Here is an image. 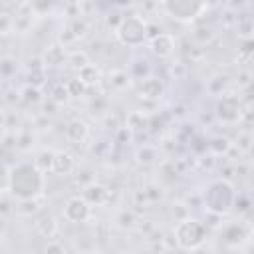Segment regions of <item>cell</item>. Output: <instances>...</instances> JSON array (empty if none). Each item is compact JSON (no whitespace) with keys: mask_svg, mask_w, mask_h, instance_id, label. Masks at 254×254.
<instances>
[{"mask_svg":"<svg viewBox=\"0 0 254 254\" xmlns=\"http://www.w3.org/2000/svg\"><path fill=\"white\" fill-rule=\"evenodd\" d=\"M46 189V173H42L34 163L22 161L4 171V185L2 190L8 192L14 200H36L44 194Z\"/></svg>","mask_w":254,"mask_h":254,"instance_id":"obj_1","label":"cell"},{"mask_svg":"<svg viewBox=\"0 0 254 254\" xmlns=\"http://www.w3.org/2000/svg\"><path fill=\"white\" fill-rule=\"evenodd\" d=\"M202 204L210 214L224 216L236 204V190L226 179H214L204 187Z\"/></svg>","mask_w":254,"mask_h":254,"instance_id":"obj_2","label":"cell"},{"mask_svg":"<svg viewBox=\"0 0 254 254\" xmlns=\"http://www.w3.org/2000/svg\"><path fill=\"white\" fill-rule=\"evenodd\" d=\"M115 36L123 46L137 48L149 38V24L139 14L121 16V20H119V24L115 28Z\"/></svg>","mask_w":254,"mask_h":254,"instance_id":"obj_3","label":"cell"},{"mask_svg":"<svg viewBox=\"0 0 254 254\" xmlns=\"http://www.w3.org/2000/svg\"><path fill=\"white\" fill-rule=\"evenodd\" d=\"M173 234H175L177 246H181L183 250H194V248L202 246V242L206 240V226L200 220L189 216V218L177 222Z\"/></svg>","mask_w":254,"mask_h":254,"instance_id":"obj_4","label":"cell"},{"mask_svg":"<svg viewBox=\"0 0 254 254\" xmlns=\"http://www.w3.org/2000/svg\"><path fill=\"white\" fill-rule=\"evenodd\" d=\"M208 6L204 2H192V0H167L161 2V10L179 22H192L196 20Z\"/></svg>","mask_w":254,"mask_h":254,"instance_id":"obj_5","label":"cell"},{"mask_svg":"<svg viewBox=\"0 0 254 254\" xmlns=\"http://www.w3.org/2000/svg\"><path fill=\"white\" fill-rule=\"evenodd\" d=\"M214 113L222 123L234 125L242 119V103L236 95H222L214 107Z\"/></svg>","mask_w":254,"mask_h":254,"instance_id":"obj_6","label":"cell"},{"mask_svg":"<svg viewBox=\"0 0 254 254\" xmlns=\"http://www.w3.org/2000/svg\"><path fill=\"white\" fill-rule=\"evenodd\" d=\"M64 216L69 222L81 224V222H85L91 216V204L83 196H71L64 204Z\"/></svg>","mask_w":254,"mask_h":254,"instance_id":"obj_7","label":"cell"},{"mask_svg":"<svg viewBox=\"0 0 254 254\" xmlns=\"http://www.w3.org/2000/svg\"><path fill=\"white\" fill-rule=\"evenodd\" d=\"M151 52L159 58H167L175 52V38L167 32H159L151 38Z\"/></svg>","mask_w":254,"mask_h":254,"instance_id":"obj_8","label":"cell"},{"mask_svg":"<svg viewBox=\"0 0 254 254\" xmlns=\"http://www.w3.org/2000/svg\"><path fill=\"white\" fill-rule=\"evenodd\" d=\"M165 87H163V81L159 77H153V75H147V77H141L139 81V95L143 99H159L163 95Z\"/></svg>","mask_w":254,"mask_h":254,"instance_id":"obj_9","label":"cell"},{"mask_svg":"<svg viewBox=\"0 0 254 254\" xmlns=\"http://www.w3.org/2000/svg\"><path fill=\"white\" fill-rule=\"evenodd\" d=\"M91 206L95 204H103L105 200H107V196H109V190L103 187V185H99V183H89V185H85V189H83V194H81Z\"/></svg>","mask_w":254,"mask_h":254,"instance_id":"obj_10","label":"cell"},{"mask_svg":"<svg viewBox=\"0 0 254 254\" xmlns=\"http://www.w3.org/2000/svg\"><path fill=\"white\" fill-rule=\"evenodd\" d=\"M87 123L85 121H81V119H71L67 125H65V137H67V141H71V143H81V141H85V137H87Z\"/></svg>","mask_w":254,"mask_h":254,"instance_id":"obj_11","label":"cell"},{"mask_svg":"<svg viewBox=\"0 0 254 254\" xmlns=\"http://www.w3.org/2000/svg\"><path fill=\"white\" fill-rule=\"evenodd\" d=\"M75 167L73 157L67 151H56V161H54V173L56 175H69Z\"/></svg>","mask_w":254,"mask_h":254,"instance_id":"obj_12","label":"cell"},{"mask_svg":"<svg viewBox=\"0 0 254 254\" xmlns=\"http://www.w3.org/2000/svg\"><path fill=\"white\" fill-rule=\"evenodd\" d=\"M64 60H65V50L60 44H52V46L46 48V52H44V64L46 65L56 67V65H62Z\"/></svg>","mask_w":254,"mask_h":254,"instance_id":"obj_13","label":"cell"},{"mask_svg":"<svg viewBox=\"0 0 254 254\" xmlns=\"http://www.w3.org/2000/svg\"><path fill=\"white\" fill-rule=\"evenodd\" d=\"M54 161H56V151H52V149H44V151H40V153L36 155L34 165H36L42 173H48V171L54 173Z\"/></svg>","mask_w":254,"mask_h":254,"instance_id":"obj_14","label":"cell"},{"mask_svg":"<svg viewBox=\"0 0 254 254\" xmlns=\"http://www.w3.org/2000/svg\"><path fill=\"white\" fill-rule=\"evenodd\" d=\"M99 69L93 65V64H87L85 67H81L79 71H77V79L85 85V87H89V85H95L97 81H99Z\"/></svg>","mask_w":254,"mask_h":254,"instance_id":"obj_15","label":"cell"},{"mask_svg":"<svg viewBox=\"0 0 254 254\" xmlns=\"http://www.w3.org/2000/svg\"><path fill=\"white\" fill-rule=\"evenodd\" d=\"M34 226H36V230H38L44 238H52V234L56 232V220H54L52 214H42V216L34 222Z\"/></svg>","mask_w":254,"mask_h":254,"instance_id":"obj_16","label":"cell"},{"mask_svg":"<svg viewBox=\"0 0 254 254\" xmlns=\"http://www.w3.org/2000/svg\"><path fill=\"white\" fill-rule=\"evenodd\" d=\"M244 240V230L240 224H230L224 230V242L226 244H238Z\"/></svg>","mask_w":254,"mask_h":254,"instance_id":"obj_17","label":"cell"},{"mask_svg":"<svg viewBox=\"0 0 254 254\" xmlns=\"http://www.w3.org/2000/svg\"><path fill=\"white\" fill-rule=\"evenodd\" d=\"M67 62H69V64H71V65H73V67H75L77 71H79L81 67H85L87 64H91V62L87 60V56H85L83 52H73V54H71V56L67 58Z\"/></svg>","mask_w":254,"mask_h":254,"instance_id":"obj_18","label":"cell"},{"mask_svg":"<svg viewBox=\"0 0 254 254\" xmlns=\"http://www.w3.org/2000/svg\"><path fill=\"white\" fill-rule=\"evenodd\" d=\"M210 149H212L216 155H222V153H226V151L230 149V141H228V139H224V137L212 139V141H210Z\"/></svg>","mask_w":254,"mask_h":254,"instance_id":"obj_19","label":"cell"},{"mask_svg":"<svg viewBox=\"0 0 254 254\" xmlns=\"http://www.w3.org/2000/svg\"><path fill=\"white\" fill-rule=\"evenodd\" d=\"M22 99H24L26 103H38V101H42V95H40L38 87H32V85H28V87L22 91Z\"/></svg>","mask_w":254,"mask_h":254,"instance_id":"obj_20","label":"cell"},{"mask_svg":"<svg viewBox=\"0 0 254 254\" xmlns=\"http://www.w3.org/2000/svg\"><path fill=\"white\" fill-rule=\"evenodd\" d=\"M65 87H67V93L71 95V97H77V95H81L83 91H85V85L75 77V79H69L67 83H65Z\"/></svg>","mask_w":254,"mask_h":254,"instance_id":"obj_21","label":"cell"},{"mask_svg":"<svg viewBox=\"0 0 254 254\" xmlns=\"http://www.w3.org/2000/svg\"><path fill=\"white\" fill-rule=\"evenodd\" d=\"M242 117L248 121H254V95L242 101Z\"/></svg>","mask_w":254,"mask_h":254,"instance_id":"obj_22","label":"cell"},{"mask_svg":"<svg viewBox=\"0 0 254 254\" xmlns=\"http://www.w3.org/2000/svg\"><path fill=\"white\" fill-rule=\"evenodd\" d=\"M117 222H119V226H123V228H131V226L135 224V216H133V212H127V210H123V212L119 214Z\"/></svg>","mask_w":254,"mask_h":254,"instance_id":"obj_23","label":"cell"},{"mask_svg":"<svg viewBox=\"0 0 254 254\" xmlns=\"http://www.w3.org/2000/svg\"><path fill=\"white\" fill-rule=\"evenodd\" d=\"M240 54L242 56H248V58H252L254 56V38H246L242 44H240Z\"/></svg>","mask_w":254,"mask_h":254,"instance_id":"obj_24","label":"cell"},{"mask_svg":"<svg viewBox=\"0 0 254 254\" xmlns=\"http://www.w3.org/2000/svg\"><path fill=\"white\" fill-rule=\"evenodd\" d=\"M85 30H87V24H85L83 20H75V22L71 24V28H69V32H71L75 38L83 36V34H85Z\"/></svg>","mask_w":254,"mask_h":254,"instance_id":"obj_25","label":"cell"},{"mask_svg":"<svg viewBox=\"0 0 254 254\" xmlns=\"http://www.w3.org/2000/svg\"><path fill=\"white\" fill-rule=\"evenodd\" d=\"M137 157H139L141 163H151V161L155 159V149H151V147H143V149L137 153Z\"/></svg>","mask_w":254,"mask_h":254,"instance_id":"obj_26","label":"cell"},{"mask_svg":"<svg viewBox=\"0 0 254 254\" xmlns=\"http://www.w3.org/2000/svg\"><path fill=\"white\" fill-rule=\"evenodd\" d=\"M46 254H65V250H64V246L60 242H48Z\"/></svg>","mask_w":254,"mask_h":254,"instance_id":"obj_27","label":"cell"},{"mask_svg":"<svg viewBox=\"0 0 254 254\" xmlns=\"http://www.w3.org/2000/svg\"><path fill=\"white\" fill-rule=\"evenodd\" d=\"M67 95H69V93H67V87H58V89L54 91L52 99H54V101H62V99L65 101V99H67Z\"/></svg>","mask_w":254,"mask_h":254,"instance_id":"obj_28","label":"cell"},{"mask_svg":"<svg viewBox=\"0 0 254 254\" xmlns=\"http://www.w3.org/2000/svg\"><path fill=\"white\" fill-rule=\"evenodd\" d=\"M238 77H240V81H238L240 85H248V83H250V79H248V77H250V73H248V71H242Z\"/></svg>","mask_w":254,"mask_h":254,"instance_id":"obj_29","label":"cell"}]
</instances>
